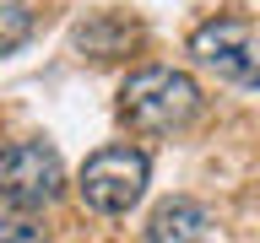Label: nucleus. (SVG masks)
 Listing matches in <instances>:
<instances>
[{"label": "nucleus", "mask_w": 260, "mask_h": 243, "mask_svg": "<svg viewBox=\"0 0 260 243\" xmlns=\"http://www.w3.org/2000/svg\"><path fill=\"white\" fill-rule=\"evenodd\" d=\"M119 113L141 135H168L201 113V81L190 70H174V65H141L119 87Z\"/></svg>", "instance_id": "obj_1"}, {"label": "nucleus", "mask_w": 260, "mask_h": 243, "mask_svg": "<svg viewBox=\"0 0 260 243\" xmlns=\"http://www.w3.org/2000/svg\"><path fill=\"white\" fill-rule=\"evenodd\" d=\"M146 184H152V162L136 146H103V151H92L81 162V178H76L87 211H98V216H125L146 194Z\"/></svg>", "instance_id": "obj_2"}, {"label": "nucleus", "mask_w": 260, "mask_h": 243, "mask_svg": "<svg viewBox=\"0 0 260 243\" xmlns=\"http://www.w3.org/2000/svg\"><path fill=\"white\" fill-rule=\"evenodd\" d=\"M65 189V162L49 141H11L0 151V200L16 211H44Z\"/></svg>", "instance_id": "obj_3"}, {"label": "nucleus", "mask_w": 260, "mask_h": 243, "mask_svg": "<svg viewBox=\"0 0 260 243\" xmlns=\"http://www.w3.org/2000/svg\"><path fill=\"white\" fill-rule=\"evenodd\" d=\"M190 54H195V60H206V65H217L222 76L260 81V70L249 65V27L233 22V16H217V22H206V27H195Z\"/></svg>", "instance_id": "obj_4"}, {"label": "nucleus", "mask_w": 260, "mask_h": 243, "mask_svg": "<svg viewBox=\"0 0 260 243\" xmlns=\"http://www.w3.org/2000/svg\"><path fill=\"white\" fill-rule=\"evenodd\" d=\"M211 238V211L201 200H162L146 222V243H206Z\"/></svg>", "instance_id": "obj_5"}, {"label": "nucleus", "mask_w": 260, "mask_h": 243, "mask_svg": "<svg viewBox=\"0 0 260 243\" xmlns=\"http://www.w3.org/2000/svg\"><path fill=\"white\" fill-rule=\"evenodd\" d=\"M136 38H141V27H136L130 16H119V11H98V16H87V22L76 27V49H81V54H92V60L125 54Z\"/></svg>", "instance_id": "obj_6"}, {"label": "nucleus", "mask_w": 260, "mask_h": 243, "mask_svg": "<svg viewBox=\"0 0 260 243\" xmlns=\"http://www.w3.org/2000/svg\"><path fill=\"white\" fill-rule=\"evenodd\" d=\"M27 38H32V11L16 6V0H6V6H0V54L22 49Z\"/></svg>", "instance_id": "obj_7"}, {"label": "nucleus", "mask_w": 260, "mask_h": 243, "mask_svg": "<svg viewBox=\"0 0 260 243\" xmlns=\"http://www.w3.org/2000/svg\"><path fill=\"white\" fill-rule=\"evenodd\" d=\"M0 243H49V227L16 211V216H0Z\"/></svg>", "instance_id": "obj_8"}]
</instances>
